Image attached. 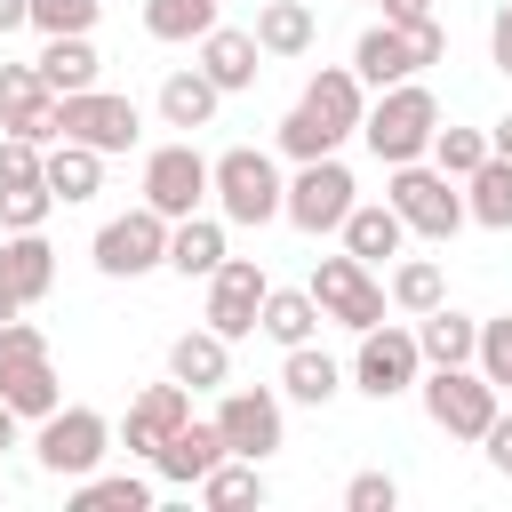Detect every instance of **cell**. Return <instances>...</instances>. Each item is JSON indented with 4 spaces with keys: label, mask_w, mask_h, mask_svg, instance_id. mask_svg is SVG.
<instances>
[{
    "label": "cell",
    "mask_w": 512,
    "mask_h": 512,
    "mask_svg": "<svg viewBox=\"0 0 512 512\" xmlns=\"http://www.w3.org/2000/svg\"><path fill=\"white\" fill-rule=\"evenodd\" d=\"M360 112H368L360 72H352V64H328V72L304 80L296 112L280 120V152H288V160H320V152H336L344 136H360Z\"/></svg>",
    "instance_id": "6da1fadb"
},
{
    "label": "cell",
    "mask_w": 512,
    "mask_h": 512,
    "mask_svg": "<svg viewBox=\"0 0 512 512\" xmlns=\"http://www.w3.org/2000/svg\"><path fill=\"white\" fill-rule=\"evenodd\" d=\"M432 128H440V104H432L424 80H392V88H376V104L360 112V144H368L384 168L424 160V152H432Z\"/></svg>",
    "instance_id": "7a4b0ae2"
},
{
    "label": "cell",
    "mask_w": 512,
    "mask_h": 512,
    "mask_svg": "<svg viewBox=\"0 0 512 512\" xmlns=\"http://www.w3.org/2000/svg\"><path fill=\"white\" fill-rule=\"evenodd\" d=\"M280 168H272V152H256V144H232V152H216L208 160V200H216V216L224 224H272L280 216Z\"/></svg>",
    "instance_id": "3957f363"
},
{
    "label": "cell",
    "mask_w": 512,
    "mask_h": 512,
    "mask_svg": "<svg viewBox=\"0 0 512 512\" xmlns=\"http://www.w3.org/2000/svg\"><path fill=\"white\" fill-rule=\"evenodd\" d=\"M0 400H8L16 416H32V424L64 400L56 360H48V336H40L32 320H0Z\"/></svg>",
    "instance_id": "277c9868"
},
{
    "label": "cell",
    "mask_w": 512,
    "mask_h": 512,
    "mask_svg": "<svg viewBox=\"0 0 512 512\" xmlns=\"http://www.w3.org/2000/svg\"><path fill=\"white\" fill-rule=\"evenodd\" d=\"M416 392H424V416H432L448 440H480V432L496 424V408H504V392H496L472 360H464V368H424Z\"/></svg>",
    "instance_id": "5b68a950"
},
{
    "label": "cell",
    "mask_w": 512,
    "mask_h": 512,
    "mask_svg": "<svg viewBox=\"0 0 512 512\" xmlns=\"http://www.w3.org/2000/svg\"><path fill=\"white\" fill-rule=\"evenodd\" d=\"M352 168L336 160V152H320V160H296V176H288V192H280V216L296 224V232H336L344 216H352Z\"/></svg>",
    "instance_id": "8992f818"
},
{
    "label": "cell",
    "mask_w": 512,
    "mask_h": 512,
    "mask_svg": "<svg viewBox=\"0 0 512 512\" xmlns=\"http://www.w3.org/2000/svg\"><path fill=\"white\" fill-rule=\"evenodd\" d=\"M384 200H392V208H400V224H408V232H424V240H456V224H472V216H464L456 176H440V168H424V160H400V168H392V184H384Z\"/></svg>",
    "instance_id": "52a82bcc"
},
{
    "label": "cell",
    "mask_w": 512,
    "mask_h": 512,
    "mask_svg": "<svg viewBox=\"0 0 512 512\" xmlns=\"http://www.w3.org/2000/svg\"><path fill=\"white\" fill-rule=\"evenodd\" d=\"M104 448H112V424H104L96 408H64V400H56V408L40 416V432H32V456H40L48 480H80V472H96Z\"/></svg>",
    "instance_id": "ba28073f"
},
{
    "label": "cell",
    "mask_w": 512,
    "mask_h": 512,
    "mask_svg": "<svg viewBox=\"0 0 512 512\" xmlns=\"http://www.w3.org/2000/svg\"><path fill=\"white\" fill-rule=\"evenodd\" d=\"M136 128H144V112H136V96H112V88H80V96H56V136H72V144H88V152H128L136 144Z\"/></svg>",
    "instance_id": "9c48e42d"
},
{
    "label": "cell",
    "mask_w": 512,
    "mask_h": 512,
    "mask_svg": "<svg viewBox=\"0 0 512 512\" xmlns=\"http://www.w3.org/2000/svg\"><path fill=\"white\" fill-rule=\"evenodd\" d=\"M88 256H96L104 280H144V272L168 264V216H160V208H128V216H112V224L96 232Z\"/></svg>",
    "instance_id": "30bf717a"
},
{
    "label": "cell",
    "mask_w": 512,
    "mask_h": 512,
    "mask_svg": "<svg viewBox=\"0 0 512 512\" xmlns=\"http://www.w3.org/2000/svg\"><path fill=\"white\" fill-rule=\"evenodd\" d=\"M312 304H320V320H336L352 336L384 320V288H376V272L360 256H320L312 264Z\"/></svg>",
    "instance_id": "8fae6325"
},
{
    "label": "cell",
    "mask_w": 512,
    "mask_h": 512,
    "mask_svg": "<svg viewBox=\"0 0 512 512\" xmlns=\"http://www.w3.org/2000/svg\"><path fill=\"white\" fill-rule=\"evenodd\" d=\"M424 376V352H416V328H360V352H352V384L368 400H400L408 384Z\"/></svg>",
    "instance_id": "7c38bea8"
},
{
    "label": "cell",
    "mask_w": 512,
    "mask_h": 512,
    "mask_svg": "<svg viewBox=\"0 0 512 512\" xmlns=\"http://www.w3.org/2000/svg\"><path fill=\"white\" fill-rule=\"evenodd\" d=\"M264 264L256 256H224L216 272H208V328L224 336V344H240V336H256V312H264Z\"/></svg>",
    "instance_id": "4fadbf2b"
},
{
    "label": "cell",
    "mask_w": 512,
    "mask_h": 512,
    "mask_svg": "<svg viewBox=\"0 0 512 512\" xmlns=\"http://www.w3.org/2000/svg\"><path fill=\"white\" fill-rule=\"evenodd\" d=\"M200 200H208V160H200L192 144L144 152V208H160V216L176 224V216H192Z\"/></svg>",
    "instance_id": "5bb4252c"
},
{
    "label": "cell",
    "mask_w": 512,
    "mask_h": 512,
    "mask_svg": "<svg viewBox=\"0 0 512 512\" xmlns=\"http://www.w3.org/2000/svg\"><path fill=\"white\" fill-rule=\"evenodd\" d=\"M208 424L224 432L232 456H256V464H264V456L280 448V392H264V384H256V392H224V408H216Z\"/></svg>",
    "instance_id": "9a60e30c"
},
{
    "label": "cell",
    "mask_w": 512,
    "mask_h": 512,
    "mask_svg": "<svg viewBox=\"0 0 512 512\" xmlns=\"http://www.w3.org/2000/svg\"><path fill=\"white\" fill-rule=\"evenodd\" d=\"M416 24H424V16H416ZM416 24H368V32H360V48H352L360 88H392V80H416V72H424Z\"/></svg>",
    "instance_id": "2e32d148"
},
{
    "label": "cell",
    "mask_w": 512,
    "mask_h": 512,
    "mask_svg": "<svg viewBox=\"0 0 512 512\" xmlns=\"http://www.w3.org/2000/svg\"><path fill=\"white\" fill-rule=\"evenodd\" d=\"M0 128L32 136V144H56V96L32 64H0Z\"/></svg>",
    "instance_id": "e0dca14e"
},
{
    "label": "cell",
    "mask_w": 512,
    "mask_h": 512,
    "mask_svg": "<svg viewBox=\"0 0 512 512\" xmlns=\"http://www.w3.org/2000/svg\"><path fill=\"white\" fill-rule=\"evenodd\" d=\"M224 456H232V448H224V432H216V424H192V416H184V424H176V432H168V440L152 448V472H160L168 488H200V472H216Z\"/></svg>",
    "instance_id": "ac0fdd59"
},
{
    "label": "cell",
    "mask_w": 512,
    "mask_h": 512,
    "mask_svg": "<svg viewBox=\"0 0 512 512\" xmlns=\"http://www.w3.org/2000/svg\"><path fill=\"white\" fill-rule=\"evenodd\" d=\"M184 416H192V392H184L176 376H168V384H144V392L128 400V424H120L128 456H152V448H160V440H168Z\"/></svg>",
    "instance_id": "d6986e66"
},
{
    "label": "cell",
    "mask_w": 512,
    "mask_h": 512,
    "mask_svg": "<svg viewBox=\"0 0 512 512\" xmlns=\"http://www.w3.org/2000/svg\"><path fill=\"white\" fill-rule=\"evenodd\" d=\"M0 288H8L16 304H40V296L56 288V248H48L40 232H8V240H0Z\"/></svg>",
    "instance_id": "ffe728a7"
},
{
    "label": "cell",
    "mask_w": 512,
    "mask_h": 512,
    "mask_svg": "<svg viewBox=\"0 0 512 512\" xmlns=\"http://www.w3.org/2000/svg\"><path fill=\"white\" fill-rule=\"evenodd\" d=\"M40 184H48L64 208H80V200H96V192H104V152H88V144L56 136V152H40Z\"/></svg>",
    "instance_id": "44dd1931"
},
{
    "label": "cell",
    "mask_w": 512,
    "mask_h": 512,
    "mask_svg": "<svg viewBox=\"0 0 512 512\" xmlns=\"http://www.w3.org/2000/svg\"><path fill=\"white\" fill-rule=\"evenodd\" d=\"M336 232H344V256H360V264H384V256H400V240H408V224H400L392 200H352V216H344Z\"/></svg>",
    "instance_id": "7402d4cb"
},
{
    "label": "cell",
    "mask_w": 512,
    "mask_h": 512,
    "mask_svg": "<svg viewBox=\"0 0 512 512\" xmlns=\"http://www.w3.org/2000/svg\"><path fill=\"white\" fill-rule=\"evenodd\" d=\"M256 32H232V24H216V32H200V72L224 88V96H240V88H256Z\"/></svg>",
    "instance_id": "603a6c76"
},
{
    "label": "cell",
    "mask_w": 512,
    "mask_h": 512,
    "mask_svg": "<svg viewBox=\"0 0 512 512\" xmlns=\"http://www.w3.org/2000/svg\"><path fill=\"white\" fill-rule=\"evenodd\" d=\"M224 264V216H176L168 224V272H184V280H208Z\"/></svg>",
    "instance_id": "cb8c5ba5"
},
{
    "label": "cell",
    "mask_w": 512,
    "mask_h": 512,
    "mask_svg": "<svg viewBox=\"0 0 512 512\" xmlns=\"http://www.w3.org/2000/svg\"><path fill=\"white\" fill-rule=\"evenodd\" d=\"M168 376H176L184 392H216V384L232 376V344H224L216 328H192V336L168 344Z\"/></svg>",
    "instance_id": "d4e9b609"
},
{
    "label": "cell",
    "mask_w": 512,
    "mask_h": 512,
    "mask_svg": "<svg viewBox=\"0 0 512 512\" xmlns=\"http://www.w3.org/2000/svg\"><path fill=\"white\" fill-rule=\"evenodd\" d=\"M472 344H480V320H464V312H448V304L416 312V352H424V368H464Z\"/></svg>",
    "instance_id": "484cf974"
},
{
    "label": "cell",
    "mask_w": 512,
    "mask_h": 512,
    "mask_svg": "<svg viewBox=\"0 0 512 512\" xmlns=\"http://www.w3.org/2000/svg\"><path fill=\"white\" fill-rule=\"evenodd\" d=\"M32 72L48 80V96H80V88H96V48H88V32H56V40L32 56Z\"/></svg>",
    "instance_id": "4316f807"
},
{
    "label": "cell",
    "mask_w": 512,
    "mask_h": 512,
    "mask_svg": "<svg viewBox=\"0 0 512 512\" xmlns=\"http://www.w3.org/2000/svg\"><path fill=\"white\" fill-rule=\"evenodd\" d=\"M216 104H224V88H216L200 64H184V72L160 80V120H168V128H208Z\"/></svg>",
    "instance_id": "83f0119b"
},
{
    "label": "cell",
    "mask_w": 512,
    "mask_h": 512,
    "mask_svg": "<svg viewBox=\"0 0 512 512\" xmlns=\"http://www.w3.org/2000/svg\"><path fill=\"white\" fill-rule=\"evenodd\" d=\"M464 216L488 224V232H512V160L488 152L472 176H464Z\"/></svg>",
    "instance_id": "f1b7e54d"
},
{
    "label": "cell",
    "mask_w": 512,
    "mask_h": 512,
    "mask_svg": "<svg viewBox=\"0 0 512 512\" xmlns=\"http://www.w3.org/2000/svg\"><path fill=\"white\" fill-rule=\"evenodd\" d=\"M280 392L304 400V408H328V400L344 392V368H336L328 352H312V344H288V360H280Z\"/></svg>",
    "instance_id": "f546056e"
},
{
    "label": "cell",
    "mask_w": 512,
    "mask_h": 512,
    "mask_svg": "<svg viewBox=\"0 0 512 512\" xmlns=\"http://www.w3.org/2000/svg\"><path fill=\"white\" fill-rule=\"evenodd\" d=\"M256 328L288 352V344H312V328H320V304H312V288H264V312H256Z\"/></svg>",
    "instance_id": "4dcf8cb0"
},
{
    "label": "cell",
    "mask_w": 512,
    "mask_h": 512,
    "mask_svg": "<svg viewBox=\"0 0 512 512\" xmlns=\"http://www.w3.org/2000/svg\"><path fill=\"white\" fill-rule=\"evenodd\" d=\"M200 504H208V512H248V504H264V464H256V456H224L216 472H200Z\"/></svg>",
    "instance_id": "1f68e13d"
},
{
    "label": "cell",
    "mask_w": 512,
    "mask_h": 512,
    "mask_svg": "<svg viewBox=\"0 0 512 512\" xmlns=\"http://www.w3.org/2000/svg\"><path fill=\"white\" fill-rule=\"evenodd\" d=\"M312 32H320V24H312L304 0H264V8H256V48H264V56H304Z\"/></svg>",
    "instance_id": "d6a6232c"
},
{
    "label": "cell",
    "mask_w": 512,
    "mask_h": 512,
    "mask_svg": "<svg viewBox=\"0 0 512 512\" xmlns=\"http://www.w3.org/2000/svg\"><path fill=\"white\" fill-rule=\"evenodd\" d=\"M72 504L80 512H152V480H136V472H80Z\"/></svg>",
    "instance_id": "836d02e7"
},
{
    "label": "cell",
    "mask_w": 512,
    "mask_h": 512,
    "mask_svg": "<svg viewBox=\"0 0 512 512\" xmlns=\"http://www.w3.org/2000/svg\"><path fill=\"white\" fill-rule=\"evenodd\" d=\"M224 16H216V0H144V32L152 40H168V48H184V40H200V32H216Z\"/></svg>",
    "instance_id": "e575fe53"
},
{
    "label": "cell",
    "mask_w": 512,
    "mask_h": 512,
    "mask_svg": "<svg viewBox=\"0 0 512 512\" xmlns=\"http://www.w3.org/2000/svg\"><path fill=\"white\" fill-rule=\"evenodd\" d=\"M392 304H400V312H432V304H448V272H440L432 256L392 264Z\"/></svg>",
    "instance_id": "d590c367"
},
{
    "label": "cell",
    "mask_w": 512,
    "mask_h": 512,
    "mask_svg": "<svg viewBox=\"0 0 512 512\" xmlns=\"http://www.w3.org/2000/svg\"><path fill=\"white\" fill-rule=\"evenodd\" d=\"M480 160H488V136H480V128H432V168H440V176L464 184Z\"/></svg>",
    "instance_id": "8d00e7d4"
},
{
    "label": "cell",
    "mask_w": 512,
    "mask_h": 512,
    "mask_svg": "<svg viewBox=\"0 0 512 512\" xmlns=\"http://www.w3.org/2000/svg\"><path fill=\"white\" fill-rule=\"evenodd\" d=\"M472 368L496 384V392H512V312L504 320H480V344H472Z\"/></svg>",
    "instance_id": "74e56055"
},
{
    "label": "cell",
    "mask_w": 512,
    "mask_h": 512,
    "mask_svg": "<svg viewBox=\"0 0 512 512\" xmlns=\"http://www.w3.org/2000/svg\"><path fill=\"white\" fill-rule=\"evenodd\" d=\"M48 208H56L48 184H8V192H0V232H40Z\"/></svg>",
    "instance_id": "f35d334b"
},
{
    "label": "cell",
    "mask_w": 512,
    "mask_h": 512,
    "mask_svg": "<svg viewBox=\"0 0 512 512\" xmlns=\"http://www.w3.org/2000/svg\"><path fill=\"white\" fill-rule=\"evenodd\" d=\"M96 16H104V0H32V24L56 40V32H96Z\"/></svg>",
    "instance_id": "ab89813d"
},
{
    "label": "cell",
    "mask_w": 512,
    "mask_h": 512,
    "mask_svg": "<svg viewBox=\"0 0 512 512\" xmlns=\"http://www.w3.org/2000/svg\"><path fill=\"white\" fill-rule=\"evenodd\" d=\"M344 504H352V512H392V504H400V480H392V472H352Z\"/></svg>",
    "instance_id": "60d3db41"
},
{
    "label": "cell",
    "mask_w": 512,
    "mask_h": 512,
    "mask_svg": "<svg viewBox=\"0 0 512 512\" xmlns=\"http://www.w3.org/2000/svg\"><path fill=\"white\" fill-rule=\"evenodd\" d=\"M8 184H40V144L32 136H0V192Z\"/></svg>",
    "instance_id": "b9f144b4"
},
{
    "label": "cell",
    "mask_w": 512,
    "mask_h": 512,
    "mask_svg": "<svg viewBox=\"0 0 512 512\" xmlns=\"http://www.w3.org/2000/svg\"><path fill=\"white\" fill-rule=\"evenodd\" d=\"M480 448H488V464H496V472L512 480V416H504V408H496V424L480 432Z\"/></svg>",
    "instance_id": "7bdbcfd3"
},
{
    "label": "cell",
    "mask_w": 512,
    "mask_h": 512,
    "mask_svg": "<svg viewBox=\"0 0 512 512\" xmlns=\"http://www.w3.org/2000/svg\"><path fill=\"white\" fill-rule=\"evenodd\" d=\"M488 48H496V72L512 80V0L496 8V24H488Z\"/></svg>",
    "instance_id": "ee69618b"
},
{
    "label": "cell",
    "mask_w": 512,
    "mask_h": 512,
    "mask_svg": "<svg viewBox=\"0 0 512 512\" xmlns=\"http://www.w3.org/2000/svg\"><path fill=\"white\" fill-rule=\"evenodd\" d=\"M384 8V24H416V16H432V0H376Z\"/></svg>",
    "instance_id": "f6af8a7d"
},
{
    "label": "cell",
    "mask_w": 512,
    "mask_h": 512,
    "mask_svg": "<svg viewBox=\"0 0 512 512\" xmlns=\"http://www.w3.org/2000/svg\"><path fill=\"white\" fill-rule=\"evenodd\" d=\"M16 24H32V0H0V40H8Z\"/></svg>",
    "instance_id": "bcb514c9"
},
{
    "label": "cell",
    "mask_w": 512,
    "mask_h": 512,
    "mask_svg": "<svg viewBox=\"0 0 512 512\" xmlns=\"http://www.w3.org/2000/svg\"><path fill=\"white\" fill-rule=\"evenodd\" d=\"M16 424H24V416H16V408H8V400H0V456H8V448H16Z\"/></svg>",
    "instance_id": "7dc6e473"
},
{
    "label": "cell",
    "mask_w": 512,
    "mask_h": 512,
    "mask_svg": "<svg viewBox=\"0 0 512 512\" xmlns=\"http://www.w3.org/2000/svg\"><path fill=\"white\" fill-rule=\"evenodd\" d=\"M488 152H504V160H512V120H496V128H488Z\"/></svg>",
    "instance_id": "c3c4849f"
},
{
    "label": "cell",
    "mask_w": 512,
    "mask_h": 512,
    "mask_svg": "<svg viewBox=\"0 0 512 512\" xmlns=\"http://www.w3.org/2000/svg\"><path fill=\"white\" fill-rule=\"evenodd\" d=\"M16 312H24V304H16V296H8V288H0V320H16Z\"/></svg>",
    "instance_id": "681fc988"
},
{
    "label": "cell",
    "mask_w": 512,
    "mask_h": 512,
    "mask_svg": "<svg viewBox=\"0 0 512 512\" xmlns=\"http://www.w3.org/2000/svg\"><path fill=\"white\" fill-rule=\"evenodd\" d=\"M0 496H8V480H0Z\"/></svg>",
    "instance_id": "f907efd6"
}]
</instances>
